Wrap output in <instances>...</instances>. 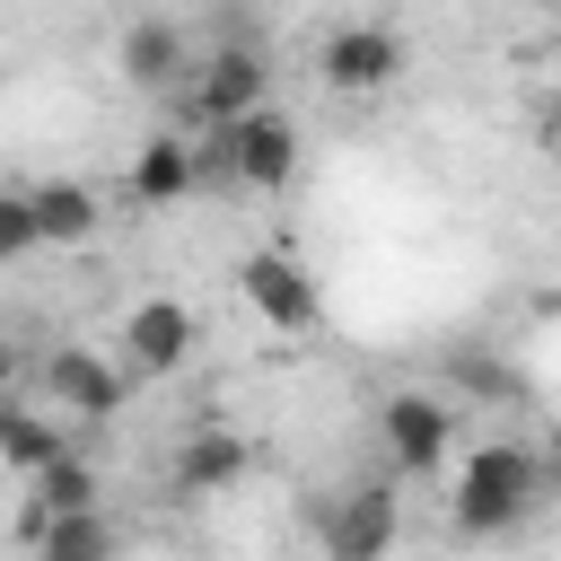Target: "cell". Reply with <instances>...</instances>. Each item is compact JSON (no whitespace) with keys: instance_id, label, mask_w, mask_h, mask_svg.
<instances>
[{"instance_id":"1","label":"cell","mask_w":561,"mask_h":561,"mask_svg":"<svg viewBox=\"0 0 561 561\" xmlns=\"http://www.w3.org/2000/svg\"><path fill=\"white\" fill-rule=\"evenodd\" d=\"M543 500H552V491H543V456H535L526 438H482V447L465 456L456 491H447V517H456L465 543H491V535H517Z\"/></svg>"},{"instance_id":"2","label":"cell","mask_w":561,"mask_h":561,"mask_svg":"<svg viewBox=\"0 0 561 561\" xmlns=\"http://www.w3.org/2000/svg\"><path fill=\"white\" fill-rule=\"evenodd\" d=\"M202 184H245V193H289L298 184V123L254 105L237 123H210V149H193Z\"/></svg>"},{"instance_id":"3","label":"cell","mask_w":561,"mask_h":561,"mask_svg":"<svg viewBox=\"0 0 561 561\" xmlns=\"http://www.w3.org/2000/svg\"><path fill=\"white\" fill-rule=\"evenodd\" d=\"M237 289H245V307H254L272 333H316V324H324V289H316V272H307L289 245H254V254L237 263Z\"/></svg>"},{"instance_id":"4","label":"cell","mask_w":561,"mask_h":561,"mask_svg":"<svg viewBox=\"0 0 561 561\" xmlns=\"http://www.w3.org/2000/svg\"><path fill=\"white\" fill-rule=\"evenodd\" d=\"M193 114L202 123H237V114H254V105H272V61H263V44H245V35H228V44H210V53H193Z\"/></svg>"},{"instance_id":"5","label":"cell","mask_w":561,"mask_h":561,"mask_svg":"<svg viewBox=\"0 0 561 561\" xmlns=\"http://www.w3.org/2000/svg\"><path fill=\"white\" fill-rule=\"evenodd\" d=\"M403 35L394 26H377V18H351V26H333L324 35V53H316V70H324V88L333 96H386L394 79H403Z\"/></svg>"},{"instance_id":"6","label":"cell","mask_w":561,"mask_h":561,"mask_svg":"<svg viewBox=\"0 0 561 561\" xmlns=\"http://www.w3.org/2000/svg\"><path fill=\"white\" fill-rule=\"evenodd\" d=\"M377 438H386V465L394 473H438L447 465V438H456V403L447 394H421V386H394L377 403Z\"/></svg>"},{"instance_id":"7","label":"cell","mask_w":561,"mask_h":561,"mask_svg":"<svg viewBox=\"0 0 561 561\" xmlns=\"http://www.w3.org/2000/svg\"><path fill=\"white\" fill-rule=\"evenodd\" d=\"M44 394L70 412V421H114L123 412V394H131V368L123 359H105V351H53L44 359Z\"/></svg>"},{"instance_id":"8","label":"cell","mask_w":561,"mask_h":561,"mask_svg":"<svg viewBox=\"0 0 561 561\" xmlns=\"http://www.w3.org/2000/svg\"><path fill=\"white\" fill-rule=\"evenodd\" d=\"M394 526H403L394 482H351L333 500V517H324V561H386L394 552Z\"/></svg>"},{"instance_id":"9","label":"cell","mask_w":561,"mask_h":561,"mask_svg":"<svg viewBox=\"0 0 561 561\" xmlns=\"http://www.w3.org/2000/svg\"><path fill=\"white\" fill-rule=\"evenodd\" d=\"M193 359V307L184 298H140L123 316V368L131 377H175Z\"/></svg>"},{"instance_id":"10","label":"cell","mask_w":561,"mask_h":561,"mask_svg":"<svg viewBox=\"0 0 561 561\" xmlns=\"http://www.w3.org/2000/svg\"><path fill=\"white\" fill-rule=\"evenodd\" d=\"M114 61H123V79L131 88H184L193 79V35L175 26V18H131L123 26V44H114Z\"/></svg>"},{"instance_id":"11","label":"cell","mask_w":561,"mask_h":561,"mask_svg":"<svg viewBox=\"0 0 561 561\" xmlns=\"http://www.w3.org/2000/svg\"><path fill=\"white\" fill-rule=\"evenodd\" d=\"M245 482V438L228 421H202L184 447H175V491L184 500H210V491H237Z\"/></svg>"},{"instance_id":"12","label":"cell","mask_w":561,"mask_h":561,"mask_svg":"<svg viewBox=\"0 0 561 561\" xmlns=\"http://www.w3.org/2000/svg\"><path fill=\"white\" fill-rule=\"evenodd\" d=\"M26 202H35V237L44 245H88L105 228V202L79 175H44V184H26Z\"/></svg>"},{"instance_id":"13","label":"cell","mask_w":561,"mask_h":561,"mask_svg":"<svg viewBox=\"0 0 561 561\" xmlns=\"http://www.w3.org/2000/svg\"><path fill=\"white\" fill-rule=\"evenodd\" d=\"M193 184H202V175H193V140H175V131L140 140V158H131V202H140V210H175Z\"/></svg>"},{"instance_id":"14","label":"cell","mask_w":561,"mask_h":561,"mask_svg":"<svg viewBox=\"0 0 561 561\" xmlns=\"http://www.w3.org/2000/svg\"><path fill=\"white\" fill-rule=\"evenodd\" d=\"M70 508H96V465H88L79 447H61L44 473H26V535H35L44 517H70Z\"/></svg>"},{"instance_id":"15","label":"cell","mask_w":561,"mask_h":561,"mask_svg":"<svg viewBox=\"0 0 561 561\" xmlns=\"http://www.w3.org/2000/svg\"><path fill=\"white\" fill-rule=\"evenodd\" d=\"M61 447H70V438H61V421H44V412H26L18 394L0 403V465H9V473H44V465H53Z\"/></svg>"},{"instance_id":"16","label":"cell","mask_w":561,"mask_h":561,"mask_svg":"<svg viewBox=\"0 0 561 561\" xmlns=\"http://www.w3.org/2000/svg\"><path fill=\"white\" fill-rule=\"evenodd\" d=\"M35 561H114V517L105 508H70L35 526Z\"/></svg>"},{"instance_id":"17","label":"cell","mask_w":561,"mask_h":561,"mask_svg":"<svg viewBox=\"0 0 561 561\" xmlns=\"http://www.w3.org/2000/svg\"><path fill=\"white\" fill-rule=\"evenodd\" d=\"M447 377H456L465 394H482V403H526V377H517L508 359H482V351H447Z\"/></svg>"},{"instance_id":"18","label":"cell","mask_w":561,"mask_h":561,"mask_svg":"<svg viewBox=\"0 0 561 561\" xmlns=\"http://www.w3.org/2000/svg\"><path fill=\"white\" fill-rule=\"evenodd\" d=\"M44 237H35V202H26V184H0V263H18V254H35Z\"/></svg>"},{"instance_id":"19","label":"cell","mask_w":561,"mask_h":561,"mask_svg":"<svg viewBox=\"0 0 561 561\" xmlns=\"http://www.w3.org/2000/svg\"><path fill=\"white\" fill-rule=\"evenodd\" d=\"M535 456H543V491H552V500H561V421H552V430H543V447H535Z\"/></svg>"},{"instance_id":"20","label":"cell","mask_w":561,"mask_h":561,"mask_svg":"<svg viewBox=\"0 0 561 561\" xmlns=\"http://www.w3.org/2000/svg\"><path fill=\"white\" fill-rule=\"evenodd\" d=\"M9 394H18V351L0 342V403H9Z\"/></svg>"},{"instance_id":"21","label":"cell","mask_w":561,"mask_h":561,"mask_svg":"<svg viewBox=\"0 0 561 561\" xmlns=\"http://www.w3.org/2000/svg\"><path fill=\"white\" fill-rule=\"evenodd\" d=\"M552 9H561V0H552Z\"/></svg>"}]
</instances>
